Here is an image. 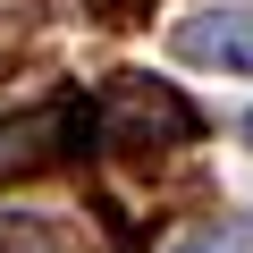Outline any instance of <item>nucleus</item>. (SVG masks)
Segmentation results:
<instances>
[{
  "label": "nucleus",
  "mask_w": 253,
  "mask_h": 253,
  "mask_svg": "<svg viewBox=\"0 0 253 253\" xmlns=\"http://www.w3.org/2000/svg\"><path fill=\"white\" fill-rule=\"evenodd\" d=\"M194 135H203V110L161 76H110L93 93V144L110 152H177Z\"/></svg>",
  "instance_id": "1"
},
{
  "label": "nucleus",
  "mask_w": 253,
  "mask_h": 253,
  "mask_svg": "<svg viewBox=\"0 0 253 253\" xmlns=\"http://www.w3.org/2000/svg\"><path fill=\"white\" fill-rule=\"evenodd\" d=\"M84 144H93V101H51L26 118H0V177H34Z\"/></svg>",
  "instance_id": "2"
},
{
  "label": "nucleus",
  "mask_w": 253,
  "mask_h": 253,
  "mask_svg": "<svg viewBox=\"0 0 253 253\" xmlns=\"http://www.w3.org/2000/svg\"><path fill=\"white\" fill-rule=\"evenodd\" d=\"M169 51L186 68H219V76H253V9H194L169 26Z\"/></svg>",
  "instance_id": "3"
},
{
  "label": "nucleus",
  "mask_w": 253,
  "mask_h": 253,
  "mask_svg": "<svg viewBox=\"0 0 253 253\" xmlns=\"http://www.w3.org/2000/svg\"><path fill=\"white\" fill-rule=\"evenodd\" d=\"M0 253H126V236H93L68 211H0Z\"/></svg>",
  "instance_id": "4"
},
{
  "label": "nucleus",
  "mask_w": 253,
  "mask_h": 253,
  "mask_svg": "<svg viewBox=\"0 0 253 253\" xmlns=\"http://www.w3.org/2000/svg\"><path fill=\"white\" fill-rule=\"evenodd\" d=\"M101 9H110V17H126V9H144V0H101Z\"/></svg>",
  "instance_id": "5"
},
{
  "label": "nucleus",
  "mask_w": 253,
  "mask_h": 253,
  "mask_svg": "<svg viewBox=\"0 0 253 253\" xmlns=\"http://www.w3.org/2000/svg\"><path fill=\"white\" fill-rule=\"evenodd\" d=\"M177 253H236V245H177Z\"/></svg>",
  "instance_id": "6"
},
{
  "label": "nucleus",
  "mask_w": 253,
  "mask_h": 253,
  "mask_svg": "<svg viewBox=\"0 0 253 253\" xmlns=\"http://www.w3.org/2000/svg\"><path fill=\"white\" fill-rule=\"evenodd\" d=\"M245 144H253V110H245Z\"/></svg>",
  "instance_id": "7"
}]
</instances>
